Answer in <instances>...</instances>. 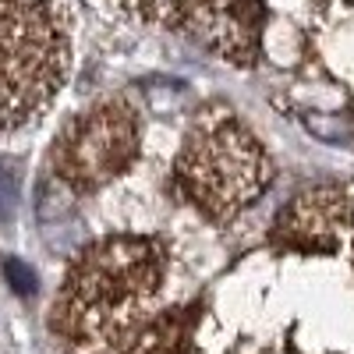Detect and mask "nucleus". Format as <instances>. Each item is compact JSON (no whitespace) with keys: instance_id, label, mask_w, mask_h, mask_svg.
<instances>
[{"instance_id":"1","label":"nucleus","mask_w":354,"mask_h":354,"mask_svg":"<svg viewBox=\"0 0 354 354\" xmlns=\"http://www.w3.org/2000/svg\"><path fill=\"white\" fill-rule=\"evenodd\" d=\"M160 287V241L110 238L85 248L57 298V337L71 354H177L181 326L156 315Z\"/></svg>"},{"instance_id":"4","label":"nucleus","mask_w":354,"mask_h":354,"mask_svg":"<svg viewBox=\"0 0 354 354\" xmlns=\"http://www.w3.org/2000/svg\"><path fill=\"white\" fill-rule=\"evenodd\" d=\"M138 142V110L124 100L100 103L75 117L53 142V174L68 192H96L131 167Z\"/></svg>"},{"instance_id":"2","label":"nucleus","mask_w":354,"mask_h":354,"mask_svg":"<svg viewBox=\"0 0 354 354\" xmlns=\"http://www.w3.org/2000/svg\"><path fill=\"white\" fill-rule=\"evenodd\" d=\"M71 57L68 0H0V135L50 106Z\"/></svg>"},{"instance_id":"3","label":"nucleus","mask_w":354,"mask_h":354,"mask_svg":"<svg viewBox=\"0 0 354 354\" xmlns=\"http://www.w3.org/2000/svg\"><path fill=\"white\" fill-rule=\"evenodd\" d=\"M273 163L234 113H205L181 145L174 181L202 216L230 223L266 192Z\"/></svg>"},{"instance_id":"6","label":"nucleus","mask_w":354,"mask_h":354,"mask_svg":"<svg viewBox=\"0 0 354 354\" xmlns=\"http://www.w3.org/2000/svg\"><path fill=\"white\" fill-rule=\"evenodd\" d=\"M347 220V202L333 188H315L308 195H298L280 213L277 238L294 248H333Z\"/></svg>"},{"instance_id":"5","label":"nucleus","mask_w":354,"mask_h":354,"mask_svg":"<svg viewBox=\"0 0 354 354\" xmlns=\"http://www.w3.org/2000/svg\"><path fill=\"white\" fill-rule=\"evenodd\" d=\"M188 28L230 64H252L262 32L259 0H195L188 8Z\"/></svg>"},{"instance_id":"7","label":"nucleus","mask_w":354,"mask_h":354,"mask_svg":"<svg viewBox=\"0 0 354 354\" xmlns=\"http://www.w3.org/2000/svg\"><path fill=\"white\" fill-rule=\"evenodd\" d=\"M18 188H21V167L18 163H0V220L15 216Z\"/></svg>"},{"instance_id":"8","label":"nucleus","mask_w":354,"mask_h":354,"mask_svg":"<svg viewBox=\"0 0 354 354\" xmlns=\"http://www.w3.org/2000/svg\"><path fill=\"white\" fill-rule=\"evenodd\" d=\"M4 277H8V283H11V290L15 294H21V298H32V294L39 290V280H36V273L28 270V262H21V259H4Z\"/></svg>"},{"instance_id":"9","label":"nucleus","mask_w":354,"mask_h":354,"mask_svg":"<svg viewBox=\"0 0 354 354\" xmlns=\"http://www.w3.org/2000/svg\"><path fill=\"white\" fill-rule=\"evenodd\" d=\"M121 4H124V8H135V11H142V15H153L163 0H121Z\"/></svg>"}]
</instances>
